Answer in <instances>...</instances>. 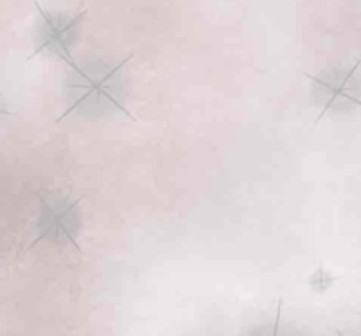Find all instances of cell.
I'll list each match as a JSON object with an SVG mask.
<instances>
[{"label": "cell", "mask_w": 361, "mask_h": 336, "mask_svg": "<svg viewBox=\"0 0 361 336\" xmlns=\"http://www.w3.org/2000/svg\"><path fill=\"white\" fill-rule=\"evenodd\" d=\"M35 7L39 11V21L37 28H35V49L28 60H32L39 53L48 51L53 56H59V58L73 63L71 51L80 37L81 20L87 11L71 16V14L63 13H49L37 4Z\"/></svg>", "instance_id": "7a4b0ae2"}, {"label": "cell", "mask_w": 361, "mask_h": 336, "mask_svg": "<svg viewBox=\"0 0 361 336\" xmlns=\"http://www.w3.org/2000/svg\"><path fill=\"white\" fill-rule=\"evenodd\" d=\"M78 203H71L67 199H53L48 206L44 208L39 224V235L35 236V243L42 239H51L59 243H71L76 245V232H78V217H76Z\"/></svg>", "instance_id": "277c9868"}, {"label": "cell", "mask_w": 361, "mask_h": 336, "mask_svg": "<svg viewBox=\"0 0 361 336\" xmlns=\"http://www.w3.org/2000/svg\"><path fill=\"white\" fill-rule=\"evenodd\" d=\"M129 62V58L123 60L122 63H95V66H76L71 63L74 69V77L67 85V94H69L71 106L63 111L60 120L69 116L71 113L78 109H90V108H116L123 109V101L116 95V77L122 73L123 66ZM127 113V111H126Z\"/></svg>", "instance_id": "6da1fadb"}, {"label": "cell", "mask_w": 361, "mask_h": 336, "mask_svg": "<svg viewBox=\"0 0 361 336\" xmlns=\"http://www.w3.org/2000/svg\"><path fill=\"white\" fill-rule=\"evenodd\" d=\"M314 81V97L323 104L321 113L330 109L345 111L358 106V81H356V66L351 70L330 69L321 73Z\"/></svg>", "instance_id": "3957f363"}, {"label": "cell", "mask_w": 361, "mask_h": 336, "mask_svg": "<svg viewBox=\"0 0 361 336\" xmlns=\"http://www.w3.org/2000/svg\"><path fill=\"white\" fill-rule=\"evenodd\" d=\"M7 115H9V109H7L4 97H2V95H0V122H2V118H6Z\"/></svg>", "instance_id": "8992f818"}, {"label": "cell", "mask_w": 361, "mask_h": 336, "mask_svg": "<svg viewBox=\"0 0 361 336\" xmlns=\"http://www.w3.org/2000/svg\"><path fill=\"white\" fill-rule=\"evenodd\" d=\"M281 317H282V301L279 303V309H277V317H275L274 330H271V336H281Z\"/></svg>", "instance_id": "5b68a950"}]
</instances>
